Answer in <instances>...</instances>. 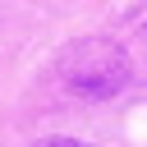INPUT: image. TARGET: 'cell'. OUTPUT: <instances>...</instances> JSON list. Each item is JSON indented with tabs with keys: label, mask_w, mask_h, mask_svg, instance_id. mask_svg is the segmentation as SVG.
Here are the masks:
<instances>
[{
	"label": "cell",
	"mask_w": 147,
	"mask_h": 147,
	"mask_svg": "<svg viewBox=\"0 0 147 147\" xmlns=\"http://www.w3.org/2000/svg\"><path fill=\"white\" fill-rule=\"evenodd\" d=\"M32 147H92V142H78V138H41Z\"/></svg>",
	"instance_id": "2"
},
{
	"label": "cell",
	"mask_w": 147,
	"mask_h": 147,
	"mask_svg": "<svg viewBox=\"0 0 147 147\" xmlns=\"http://www.w3.org/2000/svg\"><path fill=\"white\" fill-rule=\"evenodd\" d=\"M60 74H64V87H69V92H78V96H87V101H110V96H119V92L129 87L133 60H129V51H124L119 41H110V37H83L78 46H69Z\"/></svg>",
	"instance_id": "1"
}]
</instances>
